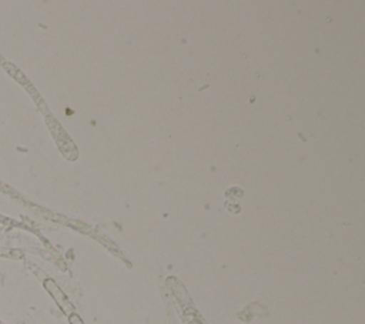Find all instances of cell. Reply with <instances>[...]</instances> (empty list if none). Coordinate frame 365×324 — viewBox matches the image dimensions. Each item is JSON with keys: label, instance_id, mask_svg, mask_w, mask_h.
I'll return each instance as SVG.
<instances>
[]
</instances>
